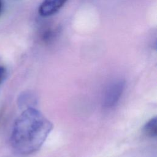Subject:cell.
Wrapping results in <instances>:
<instances>
[{"label": "cell", "instance_id": "6da1fadb", "mask_svg": "<svg viewBox=\"0 0 157 157\" xmlns=\"http://www.w3.org/2000/svg\"><path fill=\"white\" fill-rule=\"evenodd\" d=\"M52 128V123L40 111L28 107L14 123L11 145L20 155L31 154L40 148Z\"/></svg>", "mask_w": 157, "mask_h": 157}, {"label": "cell", "instance_id": "8992f818", "mask_svg": "<svg viewBox=\"0 0 157 157\" xmlns=\"http://www.w3.org/2000/svg\"><path fill=\"white\" fill-rule=\"evenodd\" d=\"M1 9H2V1L1 0H0V13L1 12Z\"/></svg>", "mask_w": 157, "mask_h": 157}, {"label": "cell", "instance_id": "277c9868", "mask_svg": "<svg viewBox=\"0 0 157 157\" xmlns=\"http://www.w3.org/2000/svg\"><path fill=\"white\" fill-rule=\"evenodd\" d=\"M143 131L145 135L150 137H156L157 133V119L154 117L150 119L144 126Z\"/></svg>", "mask_w": 157, "mask_h": 157}, {"label": "cell", "instance_id": "7a4b0ae2", "mask_svg": "<svg viewBox=\"0 0 157 157\" xmlns=\"http://www.w3.org/2000/svg\"><path fill=\"white\" fill-rule=\"evenodd\" d=\"M124 87V82L123 80H117L110 84L104 94V105L106 107H111L115 105L121 97Z\"/></svg>", "mask_w": 157, "mask_h": 157}, {"label": "cell", "instance_id": "3957f363", "mask_svg": "<svg viewBox=\"0 0 157 157\" xmlns=\"http://www.w3.org/2000/svg\"><path fill=\"white\" fill-rule=\"evenodd\" d=\"M67 0H44L40 4L38 12L43 17H48L57 13Z\"/></svg>", "mask_w": 157, "mask_h": 157}, {"label": "cell", "instance_id": "5b68a950", "mask_svg": "<svg viewBox=\"0 0 157 157\" xmlns=\"http://www.w3.org/2000/svg\"><path fill=\"white\" fill-rule=\"evenodd\" d=\"M6 75V69L3 66H0V84L5 78Z\"/></svg>", "mask_w": 157, "mask_h": 157}]
</instances>
